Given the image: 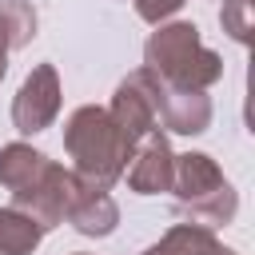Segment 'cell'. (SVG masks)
<instances>
[{
  "label": "cell",
  "mask_w": 255,
  "mask_h": 255,
  "mask_svg": "<svg viewBox=\"0 0 255 255\" xmlns=\"http://www.w3.org/2000/svg\"><path fill=\"white\" fill-rule=\"evenodd\" d=\"M64 147L76 159L72 175L80 183H92V187H112L124 175V167H128V159L135 151L128 143V135L116 128L112 112L108 108H92V104L72 112V120L64 128Z\"/></svg>",
  "instance_id": "1"
},
{
  "label": "cell",
  "mask_w": 255,
  "mask_h": 255,
  "mask_svg": "<svg viewBox=\"0 0 255 255\" xmlns=\"http://www.w3.org/2000/svg\"><path fill=\"white\" fill-rule=\"evenodd\" d=\"M143 56H147L143 68L155 80L183 88V92H203L207 84H215L223 76V60L211 48H203L195 24H167V28L151 32Z\"/></svg>",
  "instance_id": "2"
},
{
  "label": "cell",
  "mask_w": 255,
  "mask_h": 255,
  "mask_svg": "<svg viewBox=\"0 0 255 255\" xmlns=\"http://www.w3.org/2000/svg\"><path fill=\"white\" fill-rule=\"evenodd\" d=\"M171 187H175V195H179V207H183L195 223H207V227L231 223V215H235V207H239L231 183L223 179V171L211 163V155H199V151L175 159Z\"/></svg>",
  "instance_id": "3"
},
{
  "label": "cell",
  "mask_w": 255,
  "mask_h": 255,
  "mask_svg": "<svg viewBox=\"0 0 255 255\" xmlns=\"http://www.w3.org/2000/svg\"><path fill=\"white\" fill-rule=\"evenodd\" d=\"M72 183H76V175L72 171H64L60 163H44V171L28 183V187H20V191H12V207H20V211H28L44 231L48 227H56V223H64V211H68V195H72Z\"/></svg>",
  "instance_id": "4"
},
{
  "label": "cell",
  "mask_w": 255,
  "mask_h": 255,
  "mask_svg": "<svg viewBox=\"0 0 255 255\" xmlns=\"http://www.w3.org/2000/svg\"><path fill=\"white\" fill-rule=\"evenodd\" d=\"M60 112V80H56V68L52 64H36L28 72V80L20 84L16 92V104H12V120H16V131L32 135V131H44Z\"/></svg>",
  "instance_id": "5"
},
{
  "label": "cell",
  "mask_w": 255,
  "mask_h": 255,
  "mask_svg": "<svg viewBox=\"0 0 255 255\" xmlns=\"http://www.w3.org/2000/svg\"><path fill=\"white\" fill-rule=\"evenodd\" d=\"M108 112H112L116 128L128 135L131 147H135L147 131L159 128V120H155V104H151V76H147V68L131 72V76L116 88V100H112Z\"/></svg>",
  "instance_id": "6"
},
{
  "label": "cell",
  "mask_w": 255,
  "mask_h": 255,
  "mask_svg": "<svg viewBox=\"0 0 255 255\" xmlns=\"http://www.w3.org/2000/svg\"><path fill=\"white\" fill-rule=\"evenodd\" d=\"M151 104H155V120L171 131H183V135L203 131L207 120H211V104H207L203 92H183V88H171L155 76H151Z\"/></svg>",
  "instance_id": "7"
},
{
  "label": "cell",
  "mask_w": 255,
  "mask_h": 255,
  "mask_svg": "<svg viewBox=\"0 0 255 255\" xmlns=\"http://www.w3.org/2000/svg\"><path fill=\"white\" fill-rule=\"evenodd\" d=\"M128 171V183L131 191L139 195H155V191H167L171 187V171H175V155L167 147V135L155 128L139 139V151L131 155V163L124 167Z\"/></svg>",
  "instance_id": "8"
},
{
  "label": "cell",
  "mask_w": 255,
  "mask_h": 255,
  "mask_svg": "<svg viewBox=\"0 0 255 255\" xmlns=\"http://www.w3.org/2000/svg\"><path fill=\"white\" fill-rule=\"evenodd\" d=\"M64 219L80 231V235H112L116 223H120V207L116 199L108 195V187H92V183H72V195H68V211Z\"/></svg>",
  "instance_id": "9"
},
{
  "label": "cell",
  "mask_w": 255,
  "mask_h": 255,
  "mask_svg": "<svg viewBox=\"0 0 255 255\" xmlns=\"http://www.w3.org/2000/svg\"><path fill=\"white\" fill-rule=\"evenodd\" d=\"M32 36H36V12H32V4L4 0L0 4V80H4V68H8V52L24 48Z\"/></svg>",
  "instance_id": "10"
},
{
  "label": "cell",
  "mask_w": 255,
  "mask_h": 255,
  "mask_svg": "<svg viewBox=\"0 0 255 255\" xmlns=\"http://www.w3.org/2000/svg\"><path fill=\"white\" fill-rule=\"evenodd\" d=\"M151 255H235V251H227L203 223H179L159 239V247H151Z\"/></svg>",
  "instance_id": "11"
},
{
  "label": "cell",
  "mask_w": 255,
  "mask_h": 255,
  "mask_svg": "<svg viewBox=\"0 0 255 255\" xmlns=\"http://www.w3.org/2000/svg\"><path fill=\"white\" fill-rule=\"evenodd\" d=\"M40 239H44V227L28 211L0 207V255H32Z\"/></svg>",
  "instance_id": "12"
},
{
  "label": "cell",
  "mask_w": 255,
  "mask_h": 255,
  "mask_svg": "<svg viewBox=\"0 0 255 255\" xmlns=\"http://www.w3.org/2000/svg\"><path fill=\"white\" fill-rule=\"evenodd\" d=\"M44 163H48V155L32 151L28 143H8V147L0 151V183H4L8 191H20V187H28V183L44 171Z\"/></svg>",
  "instance_id": "13"
},
{
  "label": "cell",
  "mask_w": 255,
  "mask_h": 255,
  "mask_svg": "<svg viewBox=\"0 0 255 255\" xmlns=\"http://www.w3.org/2000/svg\"><path fill=\"white\" fill-rule=\"evenodd\" d=\"M223 32H231V40H247L251 36V0H223Z\"/></svg>",
  "instance_id": "14"
},
{
  "label": "cell",
  "mask_w": 255,
  "mask_h": 255,
  "mask_svg": "<svg viewBox=\"0 0 255 255\" xmlns=\"http://www.w3.org/2000/svg\"><path fill=\"white\" fill-rule=\"evenodd\" d=\"M179 4H183V0H135V12H139L147 24H159V20H167L171 12H179Z\"/></svg>",
  "instance_id": "15"
},
{
  "label": "cell",
  "mask_w": 255,
  "mask_h": 255,
  "mask_svg": "<svg viewBox=\"0 0 255 255\" xmlns=\"http://www.w3.org/2000/svg\"><path fill=\"white\" fill-rule=\"evenodd\" d=\"M143 255H151V251H143Z\"/></svg>",
  "instance_id": "16"
}]
</instances>
